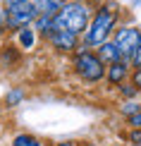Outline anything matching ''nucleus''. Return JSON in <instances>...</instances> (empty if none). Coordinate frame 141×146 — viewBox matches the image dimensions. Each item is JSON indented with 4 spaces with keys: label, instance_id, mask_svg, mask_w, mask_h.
<instances>
[{
    "label": "nucleus",
    "instance_id": "nucleus-1",
    "mask_svg": "<svg viewBox=\"0 0 141 146\" xmlns=\"http://www.w3.org/2000/svg\"><path fill=\"white\" fill-rule=\"evenodd\" d=\"M120 24V7L115 3H98L93 15H91V22L86 27V31L79 36V41H81L84 48H98L101 43H105V41L113 38V31L117 29Z\"/></svg>",
    "mask_w": 141,
    "mask_h": 146
},
{
    "label": "nucleus",
    "instance_id": "nucleus-2",
    "mask_svg": "<svg viewBox=\"0 0 141 146\" xmlns=\"http://www.w3.org/2000/svg\"><path fill=\"white\" fill-rule=\"evenodd\" d=\"M91 15H93V3L91 0H67L62 10L55 15V31L65 29V31L81 36L91 22Z\"/></svg>",
    "mask_w": 141,
    "mask_h": 146
},
{
    "label": "nucleus",
    "instance_id": "nucleus-3",
    "mask_svg": "<svg viewBox=\"0 0 141 146\" xmlns=\"http://www.w3.org/2000/svg\"><path fill=\"white\" fill-rule=\"evenodd\" d=\"M72 67H74L77 77L86 84H98L105 79V65L101 62V58L96 55V50L79 46L72 53Z\"/></svg>",
    "mask_w": 141,
    "mask_h": 146
},
{
    "label": "nucleus",
    "instance_id": "nucleus-4",
    "mask_svg": "<svg viewBox=\"0 0 141 146\" xmlns=\"http://www.w3.org/2000/svg\"><path fill=\"white\" fill-rule=\"evenodd\" d=\"M36 17H38V10H36L34 0L5 5V29L7 31H17L22 27H31Z\"/></svg>",
    "mask_w": 141,
    "mask_h": 146
},
{
    "label": "nucleus",
    "instance_id": "nucleus-5",
    "mask_svg": "<svg viewBox=\"0 0 141 146\" xmlns=\"http://www.w3.org/2000/svg\"><path fill=\"white\" fill-rule=\"evenodd\" d=\"M139 34H141V29H136L134 24H117V29L113 31V41L120 48L122 60H127V62H132V55L139 43Z\"/></svg>",
    "mask_w": 141,
    "mask_h": 146
},
{
    "label": "nucleus",
    "instance_id": "nucleus-6",
    "mask_svg": "<svg viewBox=\"0 0 141 146\" xmlns=\"http://www.w3.org/2000/svg\"><path fill=\"white\" fill-rule=\"evenodd\" d=\"M48 43H50L55 50H60V53H74L77 48L81 46V41H79L77 34L65 31V29H58V31H53L50 36H48Z\"/></svg>",
    "mask_w": 141,
    "mask_h": 146
},
{
    "label": "nucleus",
    "instance_id": "nucleus-7",
    "mask_svg": "<svg viewBox=\"0 0 141 146\" xmlns=\"http://www.w3.org/2000/svg\"><path fill=\"white\" fill-rule=\"evenodd\" d=\"M132 74V62H127V60H120V62H113L105 67V82L110 86H117V84L127 82Z\"/></svg>",
    "mask_w": 141,
    "mask_h": 146
},
{
    "label": "nucleus",
    "instance_id": "nucleus-8",
    "mask_svg": "<svg viewBox=\"0 0 141 146\" xmlns=\"http://www.w3.org/2000/svg\"><path fill=\"white\" fill-rule=\"evenodd\" d=\"M93 50H96V55L101 58V62L105 65V67H108V65H113V62H120V60H122V53H120V48L115 46L113 38L105 41V43H101L98 48H93Z\"/></svg>",
    "mask_w": 141,
    "mask_h": 146
},
{
    "label": "nucleus",
    "instance_id": "nucleus-9",
    "mask_svg": "<svg viewBox=\"0 0 141 146\" xmlns=\"http://www.w3.org/2000/svg\"><path fill=\"white\" fill-rule=\"evenodd\" d=\"M36 41H38V34L34 31V27H22V29L15 31V43L22 50H31L36 46Z\"/></svg>",
    "mask_w": 141,
    "mask_h": 146
},
{
    "label": "nucleus",
    "instance_id": "nucleus-10",
    "mask_svg": "<svg viewBox=\"0 0 141 146\" xmlns=\"http://www.w3.org/2000/svg\"><path fill=\"white\" fill-rule=\"evenodd\" d=\"M36 3V10H38V15H46V17H55L60 10H62V5L67 0H34Z\"/></svg>",
    "mask_w": 141,
    "mask_h": 146
},
{
    "label": "nucleus",
    "instance_id": "nucleus-11",
    "mask_svg": "<svg viewBox=\"0 0 141 146\" xmlns=\"http://www.w3.org/2000/svg\"><path fill=\"white\" fill-rule=\"evenodd\" d=\"M10 146H46V144L41 141L38 137L29 134V132H22V134H15V139H12Z\"/></svg>",
    "mask_w": 141,
    "mask_h": 146
},
{
    "label": "nucleus",
    "instance_id": "nucleus-12",
    "mask_svg": "<svg viewBox=\"0 0 141 146\" xmlns=\"http://www.w3.org/2000/svg\"><path fill=\"white\" fill-rule=\"evenodd\" d=\"M117 91H120V96H122L124 101H136L139 96H141V91L134 86L129 79H127V82H122V84H117Z\"/></svg>",
    "mask_w": 141,
    "mask_h": 146
},
{
    "label": "nucleus",
    "instance_id": "nucleus-13",
    "mask_svg": "<svg viewBox=\"0 0 141 146\" xmlns=\"http://www.w3.org/2000/svg\"><path fill=\"white\" fill-rule=\"evenodd\" d=\"M139 110H141V101H124V103L120 106V113L124 115V120L132 117V115H136Z\"/></svg>",
    "mask_w": 141,
    "mask_h": 146
},
{
    "label": "nucleus",
    "instance_id": "nucleus-14",
    "mask_svg": "<svg viewBox=\"0 0 141 146\" xmlns=\"http://www.w3.org/2000/svg\"><path fill=\"white\" fill-rule=\"evenodd\" d=\"M22 98H24V91H22V89H12L10 94L5 96V106H10V108H12V106H17Z\"/></svg>",
    "mask_w": 141,
    "mask_h": 146
},
{
    "label": "nucleus",
    "instance_id": "nucleus-15",
    "mask_svg": "<svg viewBox=\"0 0 141 146\" xmlns=\"http://www.w3.org/2000/svg\"><path fill=\"white\" fill-rule=\"evenodd\" d=\"M127 127L129 129H141V110L136 115H132V117H127Z\"/></svg>",
    "mask_w": 141,
    "mask_h": 146
},
{
    "label": "nucleus",
    "instance_id": "nucleus-16",
    "mask_svg": "<svg viewBox=\"0 0 141 146\" xmlns=\"http://www.w3.org/2000/svg\"><path fill=\"white\" fill-rule=\"evenodd\" d=\"M132 67H141V34H139L136 50H134V55H132Z\"/></svg>",
    "mask_w": 141,
    "mask_h": 146
},
{
    "label": "nucleus",
    "instance_id": "nucleus-17",
    "mask_svg": "<svg viewBox=\"0 0 141 146\" xmlns=\"http://www.w3.org/2000/svg\"><path fill=\"white\" fill-rule=\"evenodd\" d=\"M127 139H129V144H132V146H139V144H141V129H129Z\"/></svg>",
    "mask_w": 141,
    "mask_h": 146
},
{
    "label": "nucleus",
    "instance_id": "nucleus-18",
    "mask_svg": "<svg viewBox=\"0 0 141 146\" xmlns=\"http://www.w3.org/2000/svg\"><path fill=\"white\" fill-rule=\"evenodd\" d=\"M129 77H132V84H134V86H136V89L141 91V67H134Z\"/></svg>",
    "mask_w": 141,
    "mask_h": 146
},
{
    "label": "nucleus",
    "instance_id": "nucleus-19",
    "mask_svg": "<svg viewBox=\"0 0 141 146\" xmlns=\"http://www.w3.org/2000/svg\"><path fill=\"white\" fill-rule=\"evenodd\" d=\"M0 31H7L5 29V3L0 0Z\"/></svg>",
    "mask_w": 141,
    "mask_h": 146
},
{
    "label": "nucleus",
    "instance_id": "nucleus-20",
    "mask_svg": "<svg viewBox=\"0 0 141 146\" xmlns=\"http://www.w3.org/2000/svg\"><path fill=\"white\" fill-rule=\"evenodd\" d=\"M53 146H79V141H60V144H53Z\"/></svg>",
    "mask_w": 141,
    "mask_h": 146
},
{
    "label": "nucleus",
    "instance_id": "nucleus-21",
    "mask_svg": "<svg viewBox=\"0 0 141 146\" xmlns=\"http://www.w3.org/2000/svg\"><path fill=\"white\" fill-rule=\"evenodd\" d=\"M5 5H12V3H26V0H3Z\"/></svg>",
    "mask_w": 141,
    "mask_h": 146
},
{
    "label": "nucleus",
    "instance_id": "nucleus-22",
    "mask_svg": "<svg viewBox=\"0 0 141 146\" xmlns=\"http://www.w3.org/2000/svg\"><path fill=\"white\" fill-rule=\"evenodd\" d=\"M79 146H98V144H93V141H79Z\"/></svg>",
    "mask_w": 141,
    "mask_h": 146
},
{
    "label": "nucleus",
    "instance_id": "nucleus-23",
    "mask_svg": "<svg viewBox=\"0 0 141 146\" xmlns=\"http://www.w3.org/2000/svg\"><path fill=\"white\" fill-rule=\"evenodd\" d=\"M139 146H141V144H139Z\"/></svg>",
    "mask_w": 141,
    "mask_h": 146
}]
</instances>
